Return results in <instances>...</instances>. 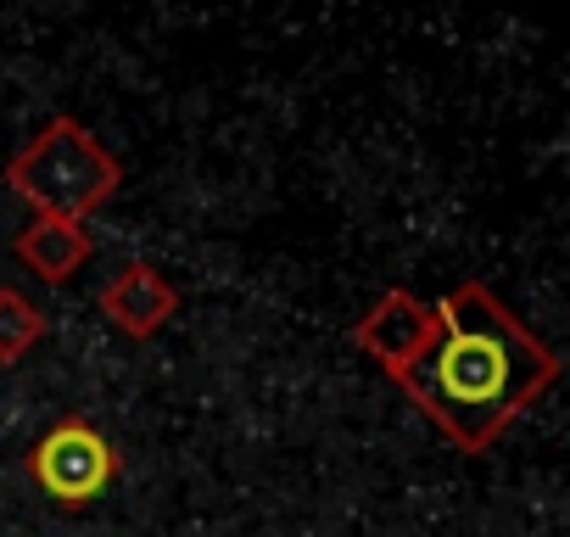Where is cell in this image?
<instances>
[{
    "label": "cell",
    "mask_w": 570,
    "mask_h": 537,
    "mask_svg": "<svg viewBox=\"0 0 570 537\" xmlns=\"http://www.w3.org/2000/svg\"><path fill=\"white\" fill-rule=\"evenodd\" d=\"M559 353L525 331L481 281H459L436 303L431 348L392 381L459 453H492L503 431L559 381Z\"/></svg>",
    "instance_id": "cell-1"
},
{
    "label": "cell",
    "mask_w": 570,
    "mask_h": 537,
    "mask_svg": "<svg viewBox=\"0 0 570 537\" xmlns=\"http://www.w3.org/2000/svg\"><path fill=\"white\" fill-rule=\"evenodd\" d=\"M0 179L18 202H29V213L85 224L124 191V163L107 152V140L90 124H79L73 113H51L7 157Z\"/></svg>",
    "instance_id": "cell-2"
},
{
    "label": "cell",
    "mask_w": 570,
    "mask_h": 537,
    "mask_svg": "<svg viewBox=\"0 0 570 537\" xmlns=\"http://www.w3.org/2000/svg\"><path fill=\"white\" fill-rule=\"evenodd\" d=\"M23 470L57 509H90L107 498L124 465H118L112 437L90 414H57L23 453Z\"/></svg>",
    "instance_id": "cell-3"
},
{
    "label": "cell",
    "mask_w": 570,
    "mask_h": 537,
    "mask_svg": "<svg viewBox=\"0 0 570 537\" xmlns=\"http://www.w3.org/2000/svg\"><path fill=\"white\" fill-rule=\"evenodd\" d=\"M436 336V303L414 297L409 286H392L370 303V314L353 325V342L364 359H375V370L386 381H397Z\"/></svg>",
    "instance_id": "cell-4"
},
{
    "label": "cell",
    "mask_w": 570,
    "mask_h": 537,
    "mask_svg": "<svg viewBox=\"0 0 570 537\" xmlns=\"http://www.w3.org/2000/svg\"><path fill=\"white\" fill-rule=\"evenodd\" d=\"M96 309L107 314V325H112L118 336H129V342H151V336H163V331L174 325V314H179V292H174V281L163 275L157 263L135 257V263H124L118 275L96 292Z\"/></svg>",
    "instance_id": "cell-5"
},
{
    "label": "cell",
    "mask_w": 570,
    "mask_h": 537,
    "mask_svg": "<svg viewBox=\"0 0 570 537\" xmlns=\"http://www.w3.org/2000/svg\"><path fill=\"white\" fill-rule=\"evenodd\" d=\"M12 252H18V263L29 268L40 286H68L79 268L96 257V241H90V230L73 224V218H46V213H35V218L12 235Z\"/></svg>",
    "instance_id": "cell-6"
},
{
    "label": "cell",
    "mask_w": 570,
    "mask_h": 537,
    "mask_svg": "<svg viewBox=\"0 0 570 537\" xmlns=\"http://www.w3.org/2000/svg\"><path fill=\"white\" fill-rule=\"evenodd\" d=\"M46 342V309H35L29 292L0 286V370L23 364Z\"/></svg>",
    "instance_id": "cell-7"
}]
</instances>
